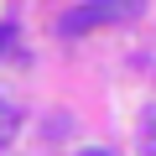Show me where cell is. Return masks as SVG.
Instances as JSON below:
<instances>
[{
  "label": "cell",
  "instance_id": "obj_4",
  "mask_svg": "<svg viewBox=\"0 0 156 156\" xmlns=\"http://www.w3.org/2000/svg\"><path fill=\"white\" fill-rule=\"evenodd\" d=\"M16 42V26H0V47H11Z\"/></svg>",
  "mask_w": 156,
  "mask_h": 156
},
{
  "label": "cell",
  "instance_id": "obj_2",
  "mask_svg": "<svg viewBox=\"0 0 156 156\" xmlns=\"http://www.w3.org/2000/svg\"><path fill=\"white\" fill-rule=\"evenodd\" d=\"M16 130H21V109L0 94V146H11V135H16Z\"/></svg>",
  "mask_w": 156,
  "mask_h": 156
},
{
  "label": "cell",
  "instance_id": "obj_5",
  "mask_svg": "<svg viewBox=\"0 0 156 156\" xmlns=\"http://www.w3.org/2000/svg\"><path fill=\"white\" fill-rule=\"evenodd\" d=\"M78 156H115V151H104V146H89V151H78Z\"/></svg>",
  "mask_w": 156,
  "mask_h": 156
},
{
  "label": "cell",
  "instance_id": "obj_1",
  "mask_svg": "<svg viewBox=\"0 0 156 156\" xmlns=\"http://www.w3.org/2000/svg\"><path fill=\"white\" fill-rule=\"evenodd\" d=\"M140 11H146V0H83V5L62 11L57 31H62V37H83V31H94V26H125V21H135Z\"/></svg>",
  "mask_w": 156,
  "mask_h": 156
},
{
  "label": "cell",
  "instance_id": "obj_3",
  "mask_svg": "<svg viewBox=\"0 0 156 156\" xmlns=\"http://www.w3.org/2000/svg\"><path fill=\"white\" fill-rule=\"evenodd\" d=\"M140 151L156 156V104H146V115H140Z\"/></svg>",
  "mask_w": 156,
  "mask_h": 156
}]
</instances>
